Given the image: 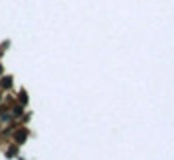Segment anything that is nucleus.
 <instances>
[{"label": "nucleus", "mask_w": 174, "mask_h": 160, "mask_svg": "<svg viewBox=\"0 0 174 160\" xmlns=\"http://www.w3.org/2000/svg\"><path fill=\"white\" fill-rule=\"evenodd\" d=\"M16 154H18V147H10V149H8V152H6V156H8V158L16 156Z\"/></svg>", "instance_id": "nucleus-3"}, {"label": "nucleus", "mask_w": 174, "mask_h": 160, "mask_svg": "<svg viewBox=\"0 0 174 160\" xmlns=\"http://www.w3.org/2000/svg\"><path fill=\"white\" fill-rule=\"evenodd\" d=\"M12 82H14L12 76H4V78H0V88H2V90H10Z\"/></svg>", "instance_id": "nucleus-2"}, {"label": "nucleus", "mask_w": 174, "mask_h": 160, "mask_svg": "<svg viewBox=\"0 0 174 160\" xmlns=\"http://www.w3.org/2000/svg\"><path fill=\"white\" fill-rule=\"evenodd\" d=\"M14 139H16V143H18V145H22L24 141L28 139V129H18V131L14 133Z\"/></svg>", "instance_id": "nucleus-1"}, {"label": "nucleus", "mask_w": 174, "mask_h": 160, "mask_svg": "<svg viewBox=\"0 0 174 160\" xmlns=\"http://www.w3.org/2000/svg\"><path fill=\"white\" fill-rule=\"evenodd\" d=\"M20 104H22V106H26V104H28V94H26V92H20Z\"/></svg>", "instance_id": "nucleus-4"}, {"label": "nucleus", "mask_w": 174, "mask_h": 160, "mask_svg": "<svg viewBox=\"0 0 174 160\" xmlns=\"http://www.w3.org/2000/svg\"><path fill=\"white\" fill-rule=\"evenodd\" d=\"M14 115H22V106H16V107H14Z\"/></svg>", "instance_id": "nucleus-5"}, {"label": "nucleus", "mask_w": 174, "mask_h": 160, "mask_svg": "<svg viewBox=\"0 0 174 160\" xmlns=\"http://www.w3.org/2000/svg\"><path fill=\"white\" fill-rule=\"evenodd\" d=\"M0 74H2V64H0Z\"/></svg>", "instance_id": "nucleus-6"}]
</instances>
